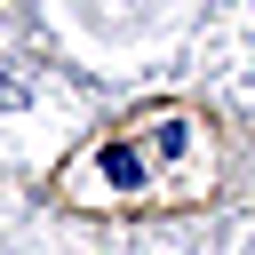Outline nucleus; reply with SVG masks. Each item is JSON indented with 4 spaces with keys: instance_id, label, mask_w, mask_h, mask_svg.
<instances>
[{
    "instance_id": "f257e3e1",
    "label": "nucleus",
    "mask_w": 255,
    "mask_h": 255,
    "mask_svg": "<svg viewBox=\"0 0 255 255\" xmlns=\"http://www.w3.org/2000/svg\"><path fill=\"white\" fill-rule=\"evenodd\" d=\"M104 175H112V183H128V191H135V183H143V159H135V151H112V159H104Z\"/></svg>"
}]
</instances>
